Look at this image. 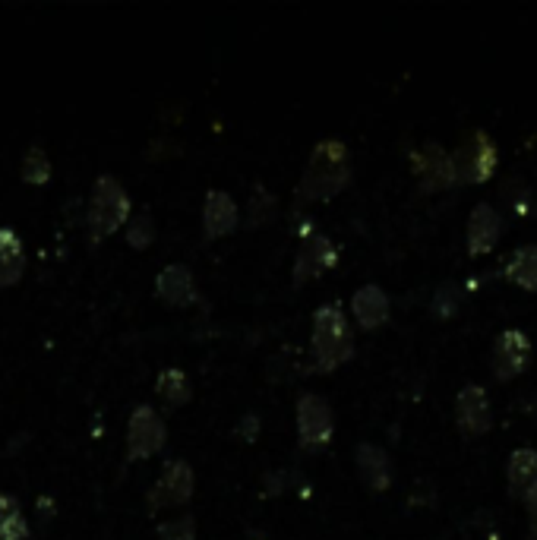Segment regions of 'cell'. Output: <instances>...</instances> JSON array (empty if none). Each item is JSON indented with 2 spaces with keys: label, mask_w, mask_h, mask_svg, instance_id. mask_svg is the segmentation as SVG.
Segmentation results:
<instances>
[{
  "label": "cell",
  "mask_w": 537,
  "mask_h": 540,
  "mask_svg": "<svg viewBox=\"0 0 537 540\" xmlns=\"http://www.w3.org/2000/svg\"><path fill=\"white\" fill-rule=\"evenodd\" d=\"M241 433H244L247 439H253L256 433H260V420H256V417H244V424H241Z\"/></svg>",
  "instance_id": "27"
},
{
  "label": "cell",
  "mask_w": 537,
  "mask_h": 540,
  "mask_svg": "<svg viewBox=\"0 0 537 540\" xmlns=\"http://www.w3.org/2000/svg\"><path fill=\"white\" fill-rule=\"evenodd\" d=\"M155 294L171 307H190L196 300V285H193V272L181 263H174L168 269L158 272L155 278Z\"/></svg>",
  "instance_id": "13"
},
{
  "label": "cell",
  "mask_w": 537,
  "mask_h": 540,
  "mask_svg": "<svg viewBox=\"0 0 537 540\" xmlns=\"http://www.w3.org/2000/svg\"><path fill=\"white\" fill-rule=\"evenodd\" d=\"M354 462H357V471H361L364 484L370 490H386L392 484V465H389V455L373 446V443H361L354 452Z\"/></svg>",
  "instance_id": "16"
},
{
  "label": "cell",
  "mask_w": 537,
  "mask_h": 540,
  "mask_svg": "<svg viewBox=\"0 0 537 540\" xmlns=\"http://www.w3.org/2000/svg\"><path fill=\"white\" fill-rule=\"evenodd\" d=\"M455 417L468 436H481L490 430V398L481 386H465L455 398Z\"/></svg>",
  "instance_id": "9"
},
{
  "label": "cell",
  "mask_w": 537,
  "mask_h": 540,
  "mask_svg": "<svg viewBox=\"0 0 537 540\" xmlns=\"http://www.w3.org/2000/svg\"><path fill=\"white\" fill-rule=\"evenodd\" d=\"M531 360V342L519 329H506L493 345V376L506 383V379L519 376Z\"/></svg>",
  "instance_id": "8"
},
{
  "label": "cell",
  "mask_w": 537,
  "mask_h": 540,
  "mask_svg": "<svg viewBox=\"0 0 537 540\" xmlns=\"http://www.w3.org/2000/svg\"><path fill=\"white\" fill-rule=\"evenodd\" d=\"M414 165H417V177H421V184L427 190H443L455 184V165L440 146H424L417 152Z\"/></svg>",
  "instance_id": "14"
},
{
  "label": "cell",
  "mask_w": 537,
  "mask_h": 540,
  "mask_svg": "<svg viewBox=\"0 0 537 540\" xmlns=\"http://www.w3.org/2000/svg\"><path fill=\"white\" fill-rule=\"evenodd\" d=\"M155 240V222H152V215H136L130 218V228H127V244L136 247V250H146L149 244Z\"/></svg>",
  "instance_id": "24"
},
{
  "label": "cell",
  "mask_w": 537,
  "mask_h": 540,
  "mask_svg": "<svg viewBox=\"0 0 537 540\" xmlns=\"http://www.w3.org/2000/svg\"><path fill=\"white\" fill-rule=\"evenodd\" d=\"M19 174H23L26 184H35V187H42L51 180V158L42 146H29L26 155H23V165H19Z\"/></svg>",
  "instance_id": "22"
},
{
  "label": "cell",
  "mask_w": 537,
  "mask_h": 540,
  "mask_svg": "<svg viewBox=\"0 0 537 540\" xmlns=\"http://www.w3.org/2000/svg\"><path fill=\"white\" fill-rule=\"evenodd\" d=\"M130 218V196L127 190L117 184V177L102 174L95 180L92 196H89V237L92 240H105L108 234H114Z\"/></svg>",
  "instance_id": "3"
},
{
  "label": "cell",
  "mask_w": 537,
  "mask_h": 540,
  "mask_svg": "<svg viewBox=\"0 0 537 540\" xmlns=\"http://www.w3.org/2000/svg\"><path fill=\"white\" fill-rule=\"evenodd\" d=\"M237 228V206L225 190H209L206 193V209H203V234L206 240H218Z\"/></svg>",
  "instance_id": "12"
},
{
  "label": "cell",
  "mask_w": 537,
  "mask_h": 540,
  "mask_svg": "<svg viewBox=\"0 0 537 540\" xmlns=\"http://www.w3.org/2000/svg\"><path fill=\"white\" fill-rule=\"evenodd\" d=\"M275 212V196L263 187H256L253 199H250V212H247V225L250 228H263Z\"/></svg>",
  "instance_id": "23"
},
{
  "label": "cell",
  "mask_w": 537,
  "mask_h": 540,
  "mask_svg": "<svg viewBox=\"0 0 537 540\" xmlns=\"http://www.w3.org/2000/svg\"><path fill=\"white\" fill-rule=\"evenodd\" d=\"M351 307H354V319L361 329H380L389 319V297L383 288H376V285L357 288Z\"/></svg>",
  "instance_id": "15"
},
{
  "label": "cell",
  "mask_w": 537,
  "mask_h": 540,
  "mask_svg": "<svg viewBox=\"0 0 537 540\" xmlns=\"http://www.w3.org/2000/svg\"><path fill=\"white\" fill-rule=\"evenodd\" d=\"M26 272V250L13 228H0V288L16 285Z\"/></svg>",
  "instance_id": "17"
},
{
  "label": "cell",
  "mask_w": 537,
  "mask_h": 540,
  "mask_svg": "<svg viewBox=\"0 0 537 540\" xmlns=\"http://www.w3.org/2000/svg\"><path fill=\"white\" fill-rule=\"evenodd\" d=\"M537 484V452L534 449H515L509 458V490L528 493Z\"/></svg>",
  "instance_id": "18"
},
{
  "label": "cell",
  "mask_w": 537,
  "mask_h": 540,
  "mask_svg": "<svg viewBox=\"0 0 537 540\" xmlns=\"http://www.w3.org/2000/svg\"><path fill=\"white\" fill-rule=\"evenodd\" d=\"M506 278L515 285H522L525 291H537V247L515 250V256L506 266Z\"/></svg>",
  "instance_id": "20"
},
{
  "label": "cell",
  "mask_w": 537,
  "mask_h": 540,
  "mask_svg": "<svg viewBox=\"0 0 537 540\" xmlns=\"http://www.w3.org/2000/svg\"><path fill=\"white\" fill-rule=\"evenodd\" d=\"M525 503H528V518H531V531L537 534V484L525 493Z\"/></svg>",
  "instance_id": "26"
},
{
  "label": "cell",
  "mask_w": 537,
  "mask_h": 540,
  "mask_svg": "<svg viewBox=\"0 0 537 540\" xmlns=\"http://www.w3.org/2000/svg\"><path fill=\"white\" fill-rule=\"evenodd\" d=\"M193 496V468L181 458H174V462L165 465L162 477L155 480V487L149 490V509L158 512V509H171V506H184L187 499Z\"/></svg>",
  "instance_id": "7"
},
{
  "label": "cell",
  "mask_w": 537,
  "mask_h": 540,
  "mask_svg": "<svg viewBox=\"0 0 537 540\" xmlns=\"http://www.w3.org/2000/svg\"><path fill=\"white\" fill-rule=\"evenodd\" d=\"M155 392L162 395L171 408H181V405L190 402V379H187L184 370H174V367H171V370H162V373H158Z\"/></svg>",
  "instance_id": "21"
},
{
  "label": "cell",
  "mask_w": 537,
  "mask_h": 540,
  "mask_svg": "<svg viewBox=\"0 0 537 540\" xmlns=\"http://www.w3.org/2000/svg\"><path fill=\"white\" fill-rule=\"evenodd\" d=\"M335 263V247L332 240L323 234H313L304 240L301 253H297V263H294V282L301 285L307 278H316L320 272H326Z\"/></svg>",
  "instance_id": "11"
},
{
  "label": "cell",
  "mask_w": 537,
  "mask_h": 540,
  "mask_svg": "<svg viewBox=\"0 0 537 540\" xmlns=\"http://www.w3.org/2000/svg\"><path fill=\"white\" fill-rule=\"evenodd\" d=\"M354 351V335L345 313L335 304H326L313 316V357L320 370L342 367Z\"/></svg>",
  "instance_id": "2"
},
{
  "label": "cell",
  "mask_w": 537,
  "mask_h": 540,
  "mask_svg": "<svg viewBox=\"0 0 537 540\" xmlns=\"http://www.w3.org/2000/svg\"><path fill=\"white\" fill-rule=\"evenodd\" d=\"M158 537L162 540H196V522L190 515L174 518V522L158 525Z\"/></svg>",
  "instance_id": "25"
},
{
  "label": "cell",
  "mask_w": 537,
  "mask_h": 540,
  "mask_svg": "<svg viewBox=\"0 0 537 540\" xmlns=\"http://www.w3.org/2000/svg\"><path fill=\"white\" fill-rule=\"evenodd\" d=\"M500 231H503V222L493 206H487V203L474 206V212L468 218V253L471 256L490 253L496 247V240H500Z\"/></svg>",
  "instance_id": "10"
},
{
  "label": "cell",
  "mask_w": 537,
  "mask_h": 540,
  "mask_svg": "<svg viewBox=\"0 0 537 540\" xmlns=\"http://www.w3.org/2000/svg\"><path fill=\"white\" fill-rule=\"evenodd\" d=\"M29 525L19 509V499L10 493H0V540H26Z\"/></svg>",
  "instance_id": "19"
},
{
  "label": "cell",
  "mask_w": 537,
  "mask_h": 540,
  "mask_svg": "<svg viewBox=\"0 0 537 540\" xmlns=\"http://www.w3.org/2000/svg\"><path fill=\"white\" fill-rule=\"evenodd\" d=\"M297 436L304 449H320L332 439V411L323 395H301L297 402Z\"/></svg>",
  "instance_id": "6"
},
{
  "label": "cell",
  "mask_w": 537,
  "mask_h": 540,
  "mask_svg": "<svg viewBox=\"0 0 537 540\" xmlns=\"http://www.w3.org/2000/svg\"><path fill=\"white\" fill-rule=\"evenodd\" d=\"M348 180H351L348 149L338 143V139H323V143L310 152V162L297 193L304 199H329L338 190H345Z\"/></svg>",
  "instance_id": "1"
},
{
  "label": "cell",
  "mask_w": 537,
  "mask_h": 540,
  "mask_svg": "<svg viewBox=\"0 0 537 540\" xmlns=\"http://www.w3.org/2000/svg\"><path fill=\"white\" fill-rule=\"evenodd\" d=\"M168 430L165 420L152 405H136L127 424V458L139 462V458H149L165 446Z\"/></svg>",
  "instance_id": "4"
},
{
  "label": "cell",
  "mask_w": 537,
  "mask_h": 540,
  "mask_svg": "<svg viewBox=\"0 0 537 540\" xmlns=\"http://www.w3.org/2000/svg\"><path fill=\"white\" fill-rule=\"evenodd\" d=\"M455 165V180L459 184H481L496 168V149L490 143V136L484 133H468L462 139V146L452 155Z\"/></svg>",
  "instance_id": "5"
}]
</instances>
